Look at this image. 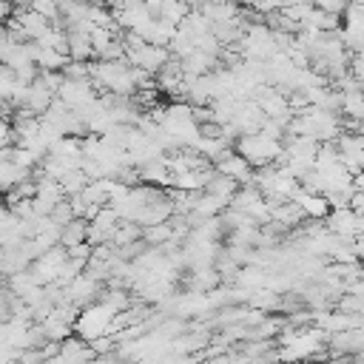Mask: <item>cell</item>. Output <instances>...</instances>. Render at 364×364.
<instances>
[{"label": "cell", "mask_w": 364, "mask_h": 364, "mask_svg": "<svg viewBox=\"0 0 364 364\" xmlns=\"http://www.w3.org/2000/svg\"><path fill=\"white\" fill-rule=\"evenodd\" d=\"M88 37H91V46H94V54L100 57L117 37H119V28H105V26H94L91 31H88Z\"/></svg>", "instance_id": "9a60e30c"}, {"label": "cell", "mask_w": 364, "mask_h": 364, "mask_svg": "<svg viewBox=\"0 0 364 364\" xmlns=\"http://www.w3.org/2000/svg\"><path fill=\"white\" fill-rule=\"evenodd\" d=\"M324 225H327L330 233H336L341 239H355L364 228V216H358L353 208H333L324 216Z\"/></svg>", "instance_id": "277c9868"}, {"label": "cell", "mask_w": 364, "mask_h": 364, "mask_svg": "<svg viewBox=\"0 0 364 364\" xmlns=\"http://www.w3.org/2000/svg\"><path fill=\"white\" fill-rule=\"evenodd\" d=\"M57 97L71 111H77V108H82V105L97 100V88H94V82L88 77H63V82L57 88Z\"/></svg>", "instance_id": "3957f363"}, {"label": "cell", "mask_w": 364, "mask_h": 364, "mask_svg": "<svg viewBox=\"0 0 364 364\" xmlns=\"http://www.w3.org/2000/svg\"><path fill=\"white\" fill-rule=\"evenodd\" d=\"M282 6H284V0H253V3H250V9H253L256 14H262V17L279 11Z\"/></svg>", "instance_id": "ac0fdd59"}, {"label": "cell", "mask_w": 364, "mask_h": 364, "mask_svg": "<svg viewBox=\"0 0 364 364\" xmlns=\"http://www.w3.org/2000/svg\"><path fill=\"white\" fill-rule=\"evenodd\" d=\"M63 77H88V63L68 60V63L63 65Z\"/></svg>", "instance_id": "d6986e66"}, {"label": "cell", "mask_w": 364, "mask_h": 364, "mask_svg": "<svg viewBox=\"0 0 364 364\" xmlns=\"http://www.w3.org/2000/svg\"><path fill=\"white\" fill-rule=\"evenodd\" d=\"M233 151L242 154L253 168H262V165H270V162H279L282 159V142L256 131V134H239L233 139Z\"/></svg>", "instance_id": "6da1fadb"}, {"label": "cell", "mask_w": 364, "mask_h": 364, "mask_svg": "<svg viewBox=\"0 0 364 364\" xmlns=\"http://www.w3.org/2000/svg\"><path fill=\"white\" fill-rule=\"evenodd\" d=\"M57 94L43 82V77L37 74L34 77V82H28V97H26V105L23 108H28L31 114H37V117H43L46 114V108L51 105V100H54Z\"/></svg>", "instance_id": "ba28073f"}, {"label": "cell", "mask_w": 364, "mask_h": 364, "mask_svg": "<svg viewBox=\"0 0 364 364\" xmlns=\"http://www.w3.org/2000/svg\"><path fill=\"white\" fill-rule=\"evenodd\" d=\"M290 202H296L307 219H321V222H324V216L330 213V205H327L324 193H310V191L299 188V191L293 193V199H290Z\"/></svg>", "instance_id": "52a82bcc"}, {"label": "cell", "mask_w": 364, "mask_h": 364, "mask_svg": "<svg viewBox=\"0 0 364 364\" xmlns=\"http://www.w3.org/2000/svg\"><path fill=\"white\" fill-rule=\"evenodd\" d=\"M11 142H14V128H11V122L3 117V119H0V148H3V145H11Z\"/></svg>", "instance_id": "ffe728a7"}, {"label": "cell", "mask_w": 364, "mask_h": 364, "mask_svg": "<svg viewBox=\"0 0 364 364\" xmlns=\"http://www.w3.org/2000/svg\"><path fill=\"white\" fill-rule=\"evenodd\" d=\"M94 54V46H91V37L88 31H77V28H68V60H80V63H91Z\"/></svg>", "instance_id": "9c48e42d"}, {"label": "cell", "mask_w": 364, "mask_h": 364, "mask_svg": "<svg viewBox=\"0 0 364 364\" xmlns=\"http://www.w3.org/2000/svg\"><path fill=\"white\" fill-rule=\"evenodd\" d=\"M219 173H225V176H230V179H236L239 185H247L250 179H253V165L242 156V154H236L233 148H228V151H222L213 162H210Z\"/></svg>", "instance_id": "5b68a950"}, {"label": "cell", "mask_w": 364, "mask_h": 364, "mask_svg": "<svg viewBox=\"0 0 364 364\" xmlns=\"http://www.w3.org/2000/svg\"><path fill=\"white\" fill-rule=\"evenodd\" d=\"M57 182L63 185V193H65V196H74V193H80L91 179L82 173V168H71V171H65Z\"/></svg>", "instance_id": "5bb4252c"}, {"label": "cell", "mask_w": 364, "mask_h": 364, "mask_svg": "<svg viewBox=\"0 0 364 364\" xmlns=\"http://www.w3.org/2000/svg\"><path fill=\"white\" fill-rule=\"evenodd\" d=\"M48 219H51L57 228H65L71 219H77V216H74V210H71V202H68V196H65L63 202H57V205H54V210L48 213Z\"/></svg>", "instance_id": "e0dca14e"}, {"label": "cell", "mask_w": 364, "mask_h": 364, "mask_svg": "<svg viewBox=\"0 0 364 364\" xmlns=\"http://www.w3.org/2000/svg\"><path fill=\"white\" fill-rule=\"evenodd\" d=\"M82 242H88V219H71L65 228H60V245L68 250V247H74V245H82Z\"/></svg>", "instance_id": "30bf717a"}, {"label": "cell", "mask_w": 364, "mask_h": 364, "mask_svg": "<svg viewBox=\"0 0 364 364\" xmlns=\"http://www.w3.org/2000/svg\"><path fill=\"white\" fill-rule=\"evenodd\" d=\"M191 11L188 0H159V17L162 20H171V23H182V17Z\"/></svg>", "instance_id": "2e32d148"}, {"label": "cell", "mask_w": 364, "mask_h": 364, "mask_svg": "<svg viewBox=\"0 0 364 364\" xmlns=\"http://www.w3.org/2000/svg\"><path fill=\"white\" fill-rule=\"evenodd\" d=\"M111 318H114V310L97 299V301L85 304V307L77 313V318H74V333H77L80 338H85V341H94V338L111 333Z\"/></svg>", "instance_id": "7a4b0ae2"}, {"label": "cell", "mask_w": 364, "mask_h": 364, "mask_svg": "<svg viewBox=\"0 0 364 364\" xmlns=\"http://www.w3.org/2000/svg\"><path fill=\"white\" fill-rule=\"evenodd\" d=\"M202 191H208V193H213V196H222V199H233V193L239 191V182L236 179H230V176H225V173H219V171H213V176L208 179V185L202 188Z\"/></svg>", "instance_id": "8fae6325"}, {"label": "cell", "mask_w": 364, "mask_h": 364, "mask_svg": "<svg viewBox=\"0 0 364 364\" xmlns=\"http://www.w3.org/2000/svg\"><path fill=\"white\" fill-rule=\"evenodd\" d=\"M230 3H233V6H239V9H250V3H253V0H230Z\"/></svg>", "instance_id": "44dd1931"}, {"label": "cell", "mask_w": 364, "mask_h": 364, "mask_svg": "<svg viewBox=\"0 0 364 364\" xmlns=\"http://www.w3.org/2000/svg\"><path fill=\"white\" fill-rule=\"evenodd\" d=\"M142 239V228L136 222H128V219H119L117 228H114V236H111V245L114 247H125V245H134Z\"/></svg>", "instance_id": "7c38bea8"}, {"label": "cell", "mask_w": 364, "mask_h": 364, "mask_svg": "<svg viewBox=\"0 0 364 364\" xmlns=\"http://www.w3.org/2000/svg\"><path fill=\"white\" fill-rule=\"evenodd\" d=\"M14 20H17L20 31H23V40H40L51 28V20H46L34 9H14Z\"/></svg>", "instance_id": "8992f818"}, {"label": "cell", "mask_w": 364, "mask_h": 364, "mask_svg": "<svg viewBox=\"0 0 364 364\" xmlns=\"http://www.w3.org/2000/svg\"><path fill=\"white\" fill-rule=\"evenodd\" d=\"M168 239H173L171 222H156V225L142 228V242H145L148 247H159V245H165Z\"/></svg>", "instance_id": "4fadbf2b"}]
</instances>
